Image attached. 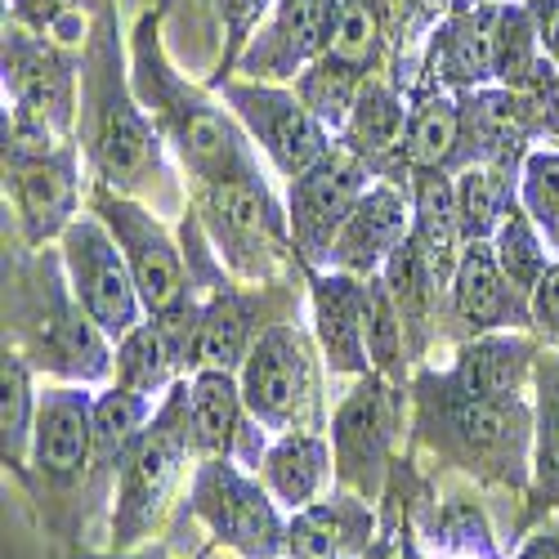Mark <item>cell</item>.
<instances>
[{
    "instance_id": "obj_1",
    "label": "cell",
    "mask_w": 559,
    "mask_h": 559,
    "mask_svg": "<svg viewBox=\"0 0 559 559\" xmlns=\"http://www.w3.org/2000/svg\"><path fill=\"white\" fill-rule=\"evenodd\" d=\"M193 452L189 435V385H175L166 407L153 416V426L139 435L121 465V492H117V515H112V542L134 546L144 537L179 488L183 461Z\"/></svg>"
},
{
    "instance_id": "obj_2",
    "label": "cell",
    "mask_w": 559,
    "mask_h": 559,
    "mask_svg": "<svg viewBox=\"0 0 559 559\" xmlns=\"http://www.w3.org/2000/svg\"><path fill=\"white\" fill-rule=\"evenodd\" d=\"M85 148L95 157L104 183H112L117 193H139L148 183L162 179V148L157 130L144 121L130 104V95L117 81L112 55H99L90 68L85 85Z\"/></svg>"
},
{
    "instance_id": "obj_3",
    "label": "cell",
    "mask_w": 559,
    "mask_h": 559,
    "mask_svg": "<svg viewBox=\"0 0 559 559\" xmlns=\"http://www.w3.org/2000/svg\"><path fill=\"white\" fill-rule=\"evenodd\" d=\"M242 399L269 430L309 435L318 426V371L305 332L277 322L242 358Z\"/></svg>"
},
{
    "instance_id": "obj_4",
    "label": "cell",
    "mask_w": 559,
    "mask_h": 559,
    "mask_svg": "<svg viewBox=\"0 0 559 559\" xmlns=\"http://www.w3.org/2000/svg\"><path fill=\"white\" fill-rule=\"evenodd\" d=\"M193 510L242 559H277V550H287V528L277 520L273 501L228 456L202 461L193 479Z\"/></svg>"
},
{
    "instance_id": "obj_5",
    "label": "cell",
    "mask_w": 559,
    "mask_h": 559,
    "mask_svg": "<svg viewBox=\"0 0 559 559\" xmlns=\"http://www.w3.org/2000/svg\"><path fill=\"white\" fill-rule=\"evenodd\" d=\"M63 264L85 318H95L104 336H130L139 318V287L108 224L72 219L63 233Z\"/></svg>"
},
{
    "instance_id": "obj_6",
    "label": "cell",
    "mask_w": 559,
    "mask_h": 559,
    "mask_svg": "<svg viewBox=\"0 0 559 559\" xmlns=\"http://www.w3.org/2000/svg\"><path fill=\"white\" fill-rule=\"evenodd\" d=\"M202 215L215 242L224 247L219 255H228L233 269L264 277L273 260L283 255V219H277V206L255 179V170L202 183Z\"/></svg>"
},
{
    "instance_id": "obj_7",
    "label": "cell",
    "mask_w": 559,
    "mask_h": 559,
    "mask_svg": "<svg viewBox=\"0 0 559 559\" xmlns=\"http://www.w3.org/2000/svg\"><path fill=\"white\" fill-rule=\"evenodd\" d=\"M362 193L367 162L349 148H332L318 166L292 179V242L305 255V264L332 260V247Z\"/></svg>"
},
{
    "instance_id": "obj_8",
    "label": "cell",
    "mask_w": 559,
    "mask_h": 559,
    "mask_svg": "<svg viewBox=\"0 0 559 559\" xmlns=\"http://www.w3.org/2000/svg\"><path fill=\"white\" fill-rule=\"evenodd\" d=\"M95 211L117 238L144 309L162 318V313H175L189 305V273H183V260H179L175 242L166 238V228L148 211H139L134 202L108 198V193L95 198Z\"/></svg>"
},
{
    "instance_id": "obj_9",
    "label": "cell",
    "mask_w": 559,
    "mask_h": 559,
    "mask_svg": "<svg viewBox=\"0 0 559 559\" xmlns=\"http://www.w3.org/2000/svg\"><path fill=\"white\" fill-rule=\"evenodd\" d=\"M228 104L238 108V117L247 121L251 139L269 153V162L283 170L287 179L305 175L309 166H318L328 157V130L309 112L305 99L287 95V90L273 85H233Z\"/></svg>"
},
{
    "instance_id": "obj_10",
    "label": "cell",
    "mask_w": 559,
    "mask_h": 559,
    "mask_svg": "<svg viewBox=\"0 0 559 559\" xmlns=\"http://www.w3.org/2000/svg\"><path fill=\"white\" fill-rule=\"evenodd\" d=\"M448 443L465 465H497V475L520 484L528 448V407L520 399H461L448 390Z\"/></svg>"
},
{
    "instance_id": "obj_11",
    "label": "cell",
    "mask_w": 559,
    "mask_h": 559,
    "mask_svg": "<svg viewBox=\"0 0 559 559\" xmlns=\"http://www.w3.org/2000/svg\"><path fill=\"white\" fill-rule=\"evenodd\" d=\"M394 421H399V394L385 381L367 377L345 399V407L336 412V426H332L341 484H354L358 492L377 488V471H381V461L390 452Z\"/></svg>"
},
{
    "instance_id": "obj_12",
    "label": "cell",
    "mask_w": 559,
    "mask_h": 559,
    "mask_svg": "<svg viewBox=\"0 0 559 559\" xmlns=\"http://www.w3.org/2000/svg\"><path fill=\"white\" fill-rule=\"evenodd\" d=\"M95 461V399L85 390H50L36 403L32 465L45 484H76Z\"/></svg>"
},
{
    "instance_id": "obj_13",
    "label": "cell",
    "mask_w": 559,
    "mask_h": 559,
    "mask_svg": "<svg viewBox=\"0 0 559 559\" xmlns=\"http://www.w3.org/2000/svg\"><path fill=\"white\" fill-rule=\"evenodd\" d=\"M157 117L170 126L175 144L183 153V166H189L202 183H215L224 175H242L251 170V157H247V144L242 134L233 130V121L224 112H215L211 104L183 95V90H166L157 99Z\"/></svg>"
},
{
    "instance_id": "obj_14",
    "label": "cell",
    "mask_w": 559,
    "mask_h": 559,
    "mask_svg": "<svg viewBox=\"0 0 559 559\" xmlns=\"http://www.w3.org/2000/svg\"><path fill=\"white\" fill-rule=\"evenodd\" d=\"M19 215L32 242H45L55 233H68L76 215V153L63 144L45 157H5Z\"/></svg>"
},
{
    "instance_id": "obj_15",
    "label": "cell",
    "mask_w": 559,
    "mask_h": 559,
    "mask_svg": "<svg viewBox=\"0 0 559 559\" xmlns=\"http://www.w3.org/2000/svg\"><path fill=\"white\" fill-rule=\"evenodd\" d=\"M452 313L465 322V332H492V328H524L528 309L524 296L510 287V277L497 264L492 242H465L456 273H452Z\"/></svg>"
},
{
    "instance_id": "obj_16",
    "label": "cell",
    "mask_w": 559,
    "mask_h": 559,
    "mask_svg": "<svg viewBox=\"0 0 559 559\" xmlns=\"http://www.w3.org/2000/svg\"><path fill=\"white\" fill-rule=\"evenodd\" d=\"M412 238L407 233V198L390 183H377L358 198V206L349 211L341 238L332 247V264L341 273H358L371 277L377 269H385V260Z\"/></svg>"
},
{
    "instance_id": "obj_17",
    "label": "cell",
    "mask_w": 559,
    "mask_h": 559,
    "mask_svg": "<svg viewBox=\"0 0 559 559\" xmlns=\"http://www.w3.org/2000/svg\"><path fill=\"white\" fill-rule=\"evenodd\" d=\"M5 85L14 90V104L55 130L72 126V68L55 45L32 40L23 32L5 36Z\"/></svg>"
},
{
    "instance_id": "obj_18",
    "label": "cell",
    "mask_w": 559,
    "mask_h": 559,
    "mask_svg": "<svg viewBox=\"0 0 559 559\" xmlns=\"http://www.w3.org/2000/svg\"><path fill=\"white\" fill-rule=\"evenodd\" d=\"M313 318L318 345L332 371H367V277L358 273H318L313 277Z\"/></svg>"
},
{
    "instance_id": "obj_19",
    "label": "cell",
    "mask_w": 559,
    "mask_h": 559,
    "mask_svg": "<svg viewBox=\"0 0 559 559\" xmlns=\"http://www.w3.org/2000/svg\"><path fill=\"white\" fill-rule=\"evenodd\" d=\"M412 211H416V228L412 238L416 247L426 251V264L435 273L439 292L452 287V273H456V260H461V215H456V183L443 175V166H416V179H412Z\"/></svg>"
},
{
    "instance_id": "obj_20",
    "label": "cell",
    "mask_w": 559,
    "mask_h": 559,
    "mask_svg": "<svg viewBox=\"0 0 559 559\" xmlns=\"http://www.w3.org/2000/svg\"><path fill=\"white\" fill-rule=\"evenodd\" d=\"M242 385L233 381V371H198L189 390V435L198 456H233L242 439Z\"/></svg>"
},
{
    "instance_id": "obj_21",
    "label": "cell",
    "mask_w": 559,
    "mask_h": 559,
    "mask_svg": "<svg viewBox=\"0 0 559 559\" xmlns=\"http://www.w3.org/2000/svg\"><path fill=\"white\" fill-rule=\"evenodd\" d=\"M461 130L471 134L475 157L506 175L510 166H515V157L524 148V134H528L524 104L510 95V90H479V95L465 99Z\"/></svg>"
},
{
    "instance_id": "obj_22",
    "label": "cell",
    "mask_w": 559,
    "mask_h": 559,
    "mask_svg": "<svg viewBox=\"0 0 559 559\" xmlns=\"http://www.w3.org/2000/svg\"><path fill=\"white\" fill-rule=\"evenodd\" d=\"M251 328H255V305L247 296L219 292L206 309H198V328L189 341V367L198 371H233V362L251 354Z\"/></svg>"
},
{
    "instance_id": "obj_23",
    "label": "cell",
    "mask_w": 559,
    "mask_h": 559,
    "mask_svg": "<svg viewBox=\"0 0 559 559\" xmlns=\"http://www.w3.org/2000/svg\"><path fill=\"white\" fill-rule=\"evenodd\" d=\"M528 371V345L510 336H484L461 354L448 390L461 399H515Z\"/></svg>"
},
{
    "instance_id": "obj_24",
    "label": "cell",
    "mask_w": 559,
    "mask_h": 559,
    "mask_svg": "<svg viewBox=\"0 0 559 559\" xmlns=\"http://www.w3.org/2000/svg\"><path fill=\"white\" fill-rule=\"evenodd\" d=\"M328 461L332 452L318 435H283L264 452V484L283 506L305 510L313 506L318 488L328 484Z\"/></svg>"
},
{
    "instance_id": "obj_25",
    "label": "cell",
    "mask_w": 559,
    "mask_h": 559,
    "mask_svg": "<svg viewBox=\"0 0 559 559\" xmlns=\"http://www.w3.org/2000/svg\"><path fill=\"white\" fill-rule=\"evenodd\" d=\"M403 134H407V117H403L399 95L381 81H362L358 99L349 108L345 148L358 153L367 166H381L390 153H403Z\"/></svg>"
},
{
    "instance_id": "obj_26",
    "label": "cell",
    "mask_w": 559,
    "mask_h": 559,
    "mask_svg": "<svg viewBox=\"0 0 559 559\" xmlns=\"http://www.w3.org/2000/svg\"><path fill=\"white\" fill-rule=\"evenodd\" d=\"M385 283L394 292V305L403 313V328L412 341V354L426 349L430 322H435V305H439V283L426 264V251L416 247V238H407L390 260H385Z\"/></svg>"
},
{
    "instance_id": "obj_27",
    "label": "cell",
    "mask_w": 559,
    "mask_h": 559,
    "mask_svg": "<svg viewBox=\"0 0 559 559\" xmlns=\"http://www.w3.org/2000/svg\"><path fill=\"white\" fill-rule=\"evenodd\" d=\"M367 537V515L354 506H305L287 528V555L292 559H345L354 542Z\"/></svg>"
},
{
    "instance_id": "obj_28",
    "label": "cell",
    "mask_w": 559,
    "mask_h": 559,
    "mask_svg": "<svg viewBox=\"0 0 559 559\" xmlns=\"http://www.w3.org/2000/svg\"><path fill=\"white\" fill-rule=\"evenodd\" d=\"M497 27L501 14L497 10H475L456 19L443 40H439V68L443 76L461 81V85H475L484 76H497Z\"/></svg>"
},
{
    "instance_id": "obj_29",
    "label": "cell",
    "mask_w": 559,
    "mask_h": 559,
    "mask_svg": "<svg viewBox=\"0 0 559 559\" xmlns=\"http://www.w3.org/2000/svg\"><path fill=\"white\" fill-rule=\"evenodd\" d=\"M179 362H183V345L170 336V328L166 322H148V328H134L130 336H121L117 377H121L126 390L153 394V390L170 385Z\"/></svg>"
},
{
    "instance_id": "obj_30",
    "label": "cell",
    "mask_w": 559,
    "mask_h": 559,
    "mask_svg": "<svg viewBox=\"0 0 559 559\" xmlns=\"http://www.w3.org/2000/svg\"><path fill=\"white\" fill-rule=\"evenodd\" d=\"M510 179L492 166H465L456 175V215H461V238L465 242H488L497 238L501 219L510 215Z\"/></svg>"
},
{
    "instance_id": "obj_31",
    "label": "cell",
    "mask_w": 559,
    "mask_h": 559,
    "mask_svg": "<svg viewBox=\"0 0 559 559\" xmlns=\"http://www.w3.org/2000/svg\"><path fill=\"white\" fill-rule=\"evenodd\" d=\"M144 421H148V394L117 385L95 399V465L104 475L126 465L130 448L144 435Z\"/></svg>"
},
{
    "instance_id": "obj_32",
    "label": "cell",
    "mask_w": 559,
    "mask_h": 559,
    "mask_svg": "<svg viewBox=\"0 0 559 559\" xmlns=\"http://www.w3.org/2000/svg\"><path fill=\"white\" fill-rule=\"evenodd\" d=\"M456 139H461V108L448 95H426L407 117L403 134V157L407 166H448L456 157Z\"/></svg>"
},
{
    "instance_id": "obj_33",
    "label": "cell",
    "mask_w": 559,
    "mask_h": 559,
    "mask_svg": "<svg viewBox=\"0 0 559 559\" xmlns=\"http://www.w3.org/2000/svg\"><path fill=\"white\" fill-rule=\"evenodd\" d=\"M332 0H283L277 10V45H273V63L277 68H296L313 59L322 45H332Z\"/></svg>"
},
{
    "instance_id": "obj_34",
    "label": "cell",
    "mask_w": 559,
    "mask_h": 559,
    "mask_svg": "<svg viewBox=\"0 0 559 559\" xmlns=\"http://www.w3.org/2000/svg\"><path fill=\"white\" fill-rule=\"evenodd\" d=\"M403 354H407V328L403 313L394 305V292L385 283V273L367 277V358L385 377H399L403 371Z\"/></svg>"
},
{
    "instance_id": "obj_35",
    "label": "cell",
    "mask_w": 559,
    "mask_h": 559,
    "mask_svg": "<svg viewBox=\"0 0 559 559\" xmlns=\"http://www.w3.org/2000/svg\"><path fill=\"white\" fill-rule=\"evenodd\" d=\"M492 251H497L501 273L510 277V287H515L520 296H533L537 283H542V273L550 269V264H546V251H542V242H537L533 215H524V211H515V206H510V215L501 219Z\"/></svg>"
},
{
    "instance_id": "obj_36",
    "label": "cell",
    "mask_w": 559,
    "mask_h": 559,
    "mask_svg": "<svg viewBox=\"0 0 559 559\" xmlns=\"http://www.w3.org/2000/svg\"><path fill=\"white\" fill-rule=\"evenodd\" d=\"M377 32H381V23H377V5H371V0H341L328 63L358 76V68H367L371 55H377Z\"/></svg>"
},
{
    "instance_id": "obj_37",
    "label": "cell",
    "mask_w": 559,
    "mask_h": 559,
    "mask_svg": "<svg viewBox=\"0 0 559 559\" xmlns=\"http://www.w3.org/2000/svg\"><path fill=\"white\" fill-rule=\"evenodd\" d=\"M0 390H5V461H23L27 443H32V426H36V412H32V385H27V362L19 354H5V367H0Z\"/></svg>"
},
{
    "instance_id": "obj_38",
    "label": "cell",
    "mask_w": 559,
    "mask_h": 559,
    "mask_svg": "<svg viewBox=\"0 0 559 559\" xmlns=\"http://www.w3.org/2000/svg\"><path fill=\"white\" fill-rule=\"evenodd\" d=\"M524 206L559 251V153H533L524 162Z\"/></svg>"
},
{
    "instance_id": "obj_39",
    "label": "cell",
    "mask_w": 559,
    "mask_h": 559,
    "mask_svg": "<svg viewBox=\"0 0 559 559\" xmlns=\"http://www.w3.org/2000/svg\"><path fill=\"white\" fill-rule=\"evenodd\" d=\"M537 479L559 497V358L542 362V416H537Z\"/></svg>"
},
{
    "instance_id": "obj_40",
    "label": "cell",
    "mask_w": 559,
    "mask_h": 559,
    "mask_svg": "<svg viewBox=\"0 0 559 559\" xmlns=\"http://www.w3.org/2000/svg\"><path fill=\"white\" fill-rule=\"evenodd\" d=\"M19 19H27L40 32H55L76 14V0H19Z\"/></svg>"
},
{
    "instance_id": "obj_41",
    "label": "cell",
    "mask_w": 559,
    "mask_h": 559,
    "mask_svg": "<svg viewBox=\"0 0 559 559\" xmlns=\"http://www.w3.org/2000/svg\"><path fill=\"white\" fill-rule=\"evenodd\" d=\"M533 318L542 322L546 332L559 336V264H550V269L542 273V283H537V292H533Z\"/></svg>"
},
{
    "instance_id": "obj_42",
    "label": "cell",
    "mask_w": 559,
    "mask_h": 559,
    "mask_svg": "<svg viewBox=\"0 0 559 559\" xmlns=\"http://www.w3.org/2000/svg\"><path fill=\"white\" fill-rule=\"evenodd\" d=\"M264 5H269V0H228V19H233V32H238L233 40H242L247 23H251V19H255Z\"/></svg>"
},
{
    "instance_id": "obj_43",
    "label": "cell",
    "mask_w": 559,
    "mask_h": 559,
    "mask_svg": "<svg viewBox=\"0 0 559 559\" xmlns=\"http://www.w3.org/2000/svg\"><path fill=\"white\" fill-rule=\"evenodd\" d=\"M542 45L550 50V59H555V68H559V0H555L550 10L542 5Z\"/></svg>"
},
{
    "instance_id": "obj_44",
    "label": "cell",
    "mask_w": 559,
    "mask_h": 559,
    "mask_svg": "<svg viewBox=\"0 0 559 559\" xmlns=\"http://www.w3.org/2000/svg\"><path fill=\"white\" fill-rule=\"evenodd\" d=\"M520 559H559V533H537Z\"/></svg>"
},
{
    "instance_id": "obj_45",
    "label": "cell",
    "mask_w": 559,
    "mask_h": 559,
    "mask_svg": "<svg viewBox=\"0 0 559 559\" xmlns=\"http://www.w3.org/2000/svg\"><path fill=\"white\" fill-rule=\"evenodd\" d=\"M448 5H452V0H421V10H426V14H443Z\"/></svg>"
},
{
    "instance_id": "obj_46",
    "label": "cell",
    "mask_w": 559,
    "mask_h": 559,
    "mask_svg": "<svg viewBox=\"0 0 559 559\" xmlns=\"http://www.w3.org/2000/svg\"><path fill=\"white\" fill-rule=\"evenodd\" d=\"M134 559H166V555H157V550H153V555H134Z\"/></svg>"
}]
</instances>
